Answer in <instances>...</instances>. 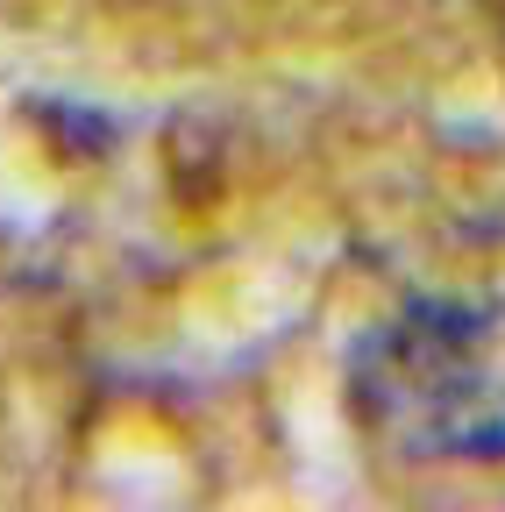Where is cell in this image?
I'll return each instance as SVG.
<instances>
[{"label":"cell","mask_w":505,"mask_h":512,"mask_svg":"<svg viewBox=\"0 0 505 512\" xmlns=\"http://www.w3.org/2000/svg\"><path fill=\"white\" fill-rule=\"evenodd\" d=\"M356 427L406 463H505V292L406 299L349 349Z\"/></svg>","instance_id":"6da1fadb"}]
</instances>
